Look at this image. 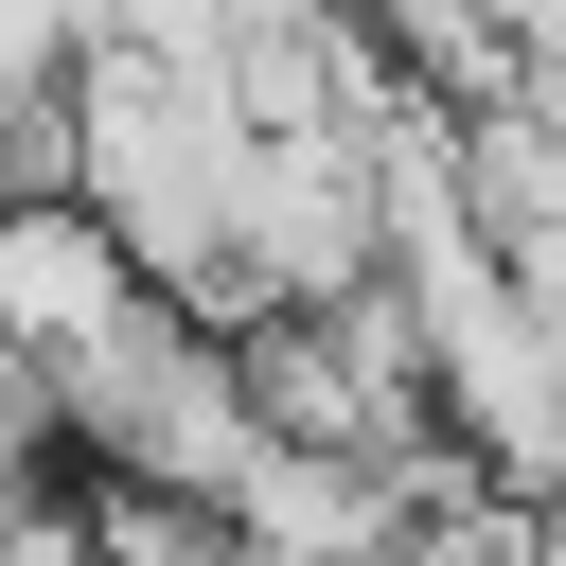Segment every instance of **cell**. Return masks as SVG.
<instances>
[{
    "instance_id": "1",
    "label": "cell",
    "mask_w": 566,
    "mask_h": 566,
    "mask_svg": "<svg viewBox=\"0 0 566 566\" xmlns=\"http://www.w3.org/2000/svg\"><path fill=\"white\" fill-rule=\"evenodd\" d=\"M230 159H248V124L212 106V71H177V53H71V71H53V195H71V212L124 248V283L177 301V318H212Z\"/></svg>"
},
{
    "instance_id": "2",
    "label": "cell",
    "mask_w": 566,
    "mask_h": 566,
    "mask_svg": "<svg viewBox=\"0 0 566 566\" xmlns=\"http://www.w3.org/2000/svg\"><path fill=\"white\" fill-rule=\"evenodd\" d=\"M35 389H53V442H88L124 495H195V513H212V478L248 460L230 336H212V318H177V301H124V318H106L88 354H53Z\"/></svg>"
},
{
    "instance_id": "3",
    "label": "cell",
    "mask_w": 566,
    "mask_h": 566,
    "mask_svg": "<svg viewBox=\"0 0 566 566\" xmlns=\"http://www.w3.org/2000/svg\"><path fill=\"white\" fill-rule=\"evenodd\" d=\"M124 301H142V283H124V248H106L71 195H0V354H18V371L88 354Z\"/></svg>"
}]
</instances>
